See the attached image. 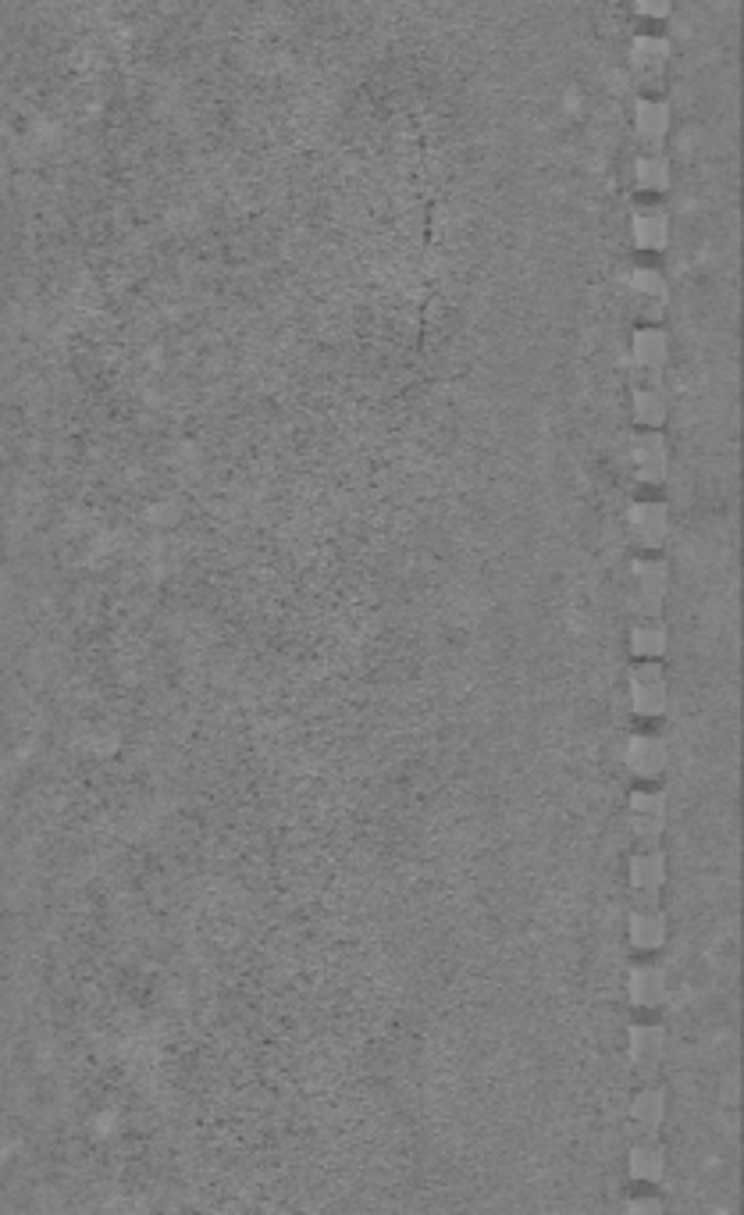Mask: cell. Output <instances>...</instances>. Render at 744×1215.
<instances>
[{"label": "cell", "mask_w": 744, "mask_h": 1215, "mask_svg": "<svg viewBox=\"0 0 744 1215\" xmlns=\"http://www.w3.org/2000/svg\"><path fill=\"white\" fill-rule=\"evenodd\" d=\"M634 129H638L645 151H662V140H667L670 129V107L652 97L638 100V107H634Z\"/></svg>", "instance_id": "11"}, {"label": "cell", "mask_w": 744, "mask_h": 1215, "mask_svg": "<svg viewBox=\"0 0 744 1215\" xmlns=\"http://www.w3.org/2000/svg\"><path fill=\"white\" fill-rule=\"evenodd\" d=\"M627 1208H631V1212H659L662 1205H659L656 1198H638V1201H631Z\"/></svg>", "instance_id": "21"}, {"label": "cell", "mask_w": 744, "mask_h": 1215, "mask_svg": "<svg viewBox=\"0 0 744 1215\" xmlns=\"http://www.w3.org/2000/svg\"><path fill=\"white\" fill-rule=\"evenodd\" d=\"M662 1119H667V1095H662L659 1087H645L638 1098L631 1105V1123L634 1130L641 1133V1137H656V1130L662 1127Z\"/></svg>", "instance_id": "15"}, {"label": "cell", "mask_w": 744, "mask_h": 1215, "mask_svg": "<svg viewBox=\"0 0 744 1215\" xmlns=\"http://www.w3.org/2000/svg\"><path fill=\"white\" fill-rule=\"evenodd\" d=\"M634 8H638V15H645V19H667L670 15V0H634Z\"/></svg>", "instance_id": "20"}, {"label": "cell", "mask_w": 744, "mask_h": 1215, "mask_svg": "<svg viewBox=\"0 0 744 1215\" xmlns=\"http://www.w3.org/2000/svg\"><path fill=\"white\" fill-rule=\"evenodd\" d=\"M667 881L662 848H638L631 856V909H659V891Z\"/></svg>", "instance_id": "3"}, {"label": "cell", "mask_w": 744, "mask_h": 1215, "mask_svg": "<svg viewBox=\"0 0 744 1215\" xmlns=\"http://www.w3.org/2000/svg\"><path fill=\"white\" fill-rule=\"evenodd\" d=\"M667 282H662L659 272L652 267H634L627 275V303L638 310L641 318L656 321L662 314V307H667Z\"/></svg>", "instance_id": "8"}, {"label": "cell", "mask_w": 744, "mask_h": 1215, "mask_svg": "<svg viewBox=\"0 0 744 1215\" xmlns=\"http://www.w3.org/2000/svg\"><path fill=\"white\" fill-rule=\"evenodd\" d=\"M627 1056L638 1073H652L662 1059V1027L659 1023H634Z\"/></svg>", "instance_id": "13"}, {"label": "cell", "mask_w": 744, "mask_h": 1215, "mask_svg": "<svg viewBox=\"0 0 744 1215\" xmlns=\"http://www.w3.org/2000/svg\"><path fill=\"white\" fill-rule=\"evenodd\" d=\"M634 592L627 599V610L634 620H656L662 617V599H667V585H670V567L667 560L648 557L634 563Z\"/></svg>", "instance_id": "2"}, {"label": "cell", "mask_w": 744, "mask_h": 1215, "mask_svg": "<svg viewBox=\"0 0 744 1215\" xmlns=\"http://www.w3.org/2000/svg\"><path fill=\"white\" fill-rule=\"evenodd\" d=\"M631 653L641 659H659L667 653V624L656 620H631Z\"/></svg>", "instance_id": "16"}, {"label": "cell", "mask_w": 744, "mask_h": 1215, "mask_svg": "<svg viewBox=\"0 0 744 1215\" xmlns=\"http://www.w3.org/2000/svg\"><path fill=\"white\" fill-rule=\"evenodd\" d=\"M624 763L641 781L662 777V771H667V741L656 735H631L624 746Z\"/></svg>", "instance_id": "9"}, {"label": "cell", "mask_w": 744, "mask_h": 1215, "mask_svg": "<svg viewBox=\"0 0 744 1215\" xmlns=\"http://www.w3.org/2000/svg\"><path fill=\"white\" fill-rule=\"evenodd\" d=\"M631 467L638 481L645 485H659L667 478L670 467V453H667V439L659 436V428H645L631 439Z\"/></svg>", "instance_id": "6"}, {"label": "cell", "mask_w": 744, "mask_h": 1215, "mask_svg": "<svg viewBox=\"0 0 744 1215\" xmlns=\"http://www.w3.org/2000/svg\"><path fill=\"white\" fill-rule=\"evenodd\" d=\"M631 944L638 952H659L667 944V916H662V909H631Z\"/></svg>", "instance_id": "14"}, {"label": "cell", "mask_w": 744, "mask_h": 1215, "mask_svg": "<svg viewBox=\"0 0 744 1215\" xmlns=\"http://www.w3.org/2000/svg\"><path fill=\"white\" fill-rule=\"evenodd\" d=\"M670 239V225H667V214L648 207V211H638L634 214V242H638L641 250H662Z\"/></svg>", "instance_id": "17"}, {"label": "cell", "mask_w": 744, "mask_h": 1215, "mask_svg": "<svg viewBox=\"0 0 744 1215\" xmlns=\"http://www.w3.org/2000/svg\"><path fill=\"white\" fill-rule=\"evenodd\" d=\"M631 809V834L638 848H656L667 831V795L659 788H638L627 799Z\"/></svg>", "instance_id": "4"}, {"label": "cell", "mask_w": 744, "mask_h": 1215, "mask_svg": "<svg viewBox=\"0 0 744 1215\" xmlns=\"http://www.w3.org/2000/svg\"><path fill=\"white\" fill-rule=\"evenodd\" d=\"M627 524L641 549L659 552L670 535V510L667 503H656V499H641V503H634L627 510Z\"/></svg>", "instance_id": "7"}, {"label": "cell", "mask_w": 744, "mask_h": 1215, "mask_svg": "<svg viewBox=\"0 0 744 1215\" xmlns=\"http://www.w3.org/2000/svg\"><path fill=\"white\" fill-rule=\"evenodd\" d=\"M667 354V335L659 329H645L634 335L627 371L634 393V421L641 428H662V421H667V389H662Z\"/></svg>", "instance_id": "1"}, {"label": "cell", "mask_w": 744, "mask_h": 1215, "mask_svg": "<svg viewBox=\"0 0 744 1215\" xmlns=\"http://www.w3.org/2000/svg\"><path fill=\"white\" fill-rule=\"evenodd\" d=\"M627 692L638 717H662L667 713V674L656 659H645L627 674Z\"/></svg>", "instance_id": "5"}, {"label": "cell", "mask_w": 744, "mask_h": 1215, "mask_svg": "<svg viewBox=\"0 0 744 1215\" xmlns=\"http://www.w3.org/2000/svg\"><path fill=\"white\" fill-rule=\"evenodd\" d=\"M627 991H631V1002L638 1009H656L662 998H667V974H662V966L656 963L631 966Z\"/></svg>", "instance_id": "12"}, {"label": "cell", "mask_w": 744, "mask_h": 1215, "mask_svg": "<svg viewBox=\"0 0 744 1215\" xmlns=\"http://www.w3.org/2000/svg\"><path fill=\"white\" fill-rule=\"evenodd\" d=\"M638 186L645 189V193H662V189L670 186V165H667V157H662V151H645V157L638 160Z\"/></svg>", "instance_id": "19"}, {"label": "cell", "mask_w": 744, "mask_h": 1215, "mask_svg": "<svg viewBox=\"0 0 744 1215\" xmlns=\"http://www.w3.org/2000/svg\"><path fill=\"white\" fill-rule=\"evenodd\" d=\"M670 61V44L659 36H638L631 44V69L641 83H659V75L667 72Z\"/></svg>", "instance_id": "10"}, {"label": "cell", "mask_w": 744, "mask_h": 1215, "mask_svg": "<svg viewBox=\"0 0 744 1215\" xmlns=\"http://www.w3.org/2000/svg\"><path fill=\"white\" fill-rule=\"evenodd\" d=\"M662 1172H667V1158H662V1147L656 1141H645L631 1152V1177L638 1183H659Z\"/></svg>", "instance_id": "18"}]
</instances>
